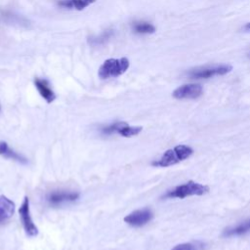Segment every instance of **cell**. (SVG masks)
Listing matches in <instances>:
<instances>
[{"instance_id": "6da1fadb", "label": "cell", "mask_w": 250, "mask_h": 250, "mask_svg": "<svg viewBox=\"0 0 250 250\" xmlns=\"http://www.w3.org/2000/svg\"><path fill=\"white\" fill-rule=\"evenodd\" d=\"M210 188L207 185H203L197 182H194L192 180H189L188 182L179 185L172 189L166 191V193L162 196L163 198H179L184 199L188 196H201L209 192Z\"/></svg>"}, {"instance_id": "7a4b0ae2", "label": "cell", "mask_w": 250, "mask_h": 250, "mask_svg": "<svg viewBox=\"0 0 250 250\" xmlns=\"http://www.w3.org/2000/svg\"><path fill=\"white\" fill-rule=\"evenodd\" d=\"M193 153L192 147L186 145H179L167 149L162 156L151 163L155 167H169L188 159Z\"/></svg>"}, {"instance_id": "3957f363", "label": "cell", "mask_w": 250, "mask_h": 250, "mask_svg": "<svg viewBox=\"0 0 250 250\" xmlns=\"http://www.w3.org/2000/svg\"><path fill=\"white\" fill-rule=\"evenodd\" d=\"M130 66V62L127 58L122 57L119 59H107L105 60L98 70V76L104 80L109 78H115L124 74Z\"/></svg>"}, {"instance_id": "277c9868", "label": "cell", "mask_w": 250, "mask_h": 250, "mask_svg": "<svg viewBox=\"0 0 250 250\" xmlns=\"http://www.w3.org/2000/svg\"><path fill=\"white\" fill-rule=\"evenodd\" d=\"M232 70L230 64H214L201 67H195L188 72V76L190 79H208L218 75L228 74Z\"/></svg>"}, {"instance_id": "5b68a950", "label": "cell", "mask_w": 250, "mask_h": 250, "mask_svg": "<svg viewBox=\"0 0 250 250\" xmlns=\"http://www.w3.org/2000/svg\"><path fill=\"white\" fill-rule=\"evenodd\" d=\"M143 130L142 126H131L125 121H116L101 129V133L105 136L117 134L124 138H131L139 135Z\"/></svg>"}, {"instance_id": "8992f818", "label": "cell", "mask_w": 250, "mask_h": 250, "mask_svg": "<svg viewBox=\"0 0 250 250\" xmlns=\"http://www.w3.org/2000/svg\"><path fill=\"white\" fill-rule=\"evenodd\" d=\"M19 215L26 235L29 237L36 236L38 234V229L32 221L29 209V199L27 196H24L23 198V201L19 209Z\"/></svg>"}, {"instance_id": "52a82bcc", "label": "cell", "mask_w": 250, "mask_h": 250, "mask_svg": "<svg viewBox=\"0 0 250 250\" xmlns=\"http://www.w3.org/2000/svg\"><path fill=\"white\" fill-rule=\"evenodd\" d=\"M80 194L77 191L71 190H52L46 195V201L51 206H60L64 203L73 202L79 198Z\"/></svg>"}, {"instance_id": "ba28073f", "label": "cell", "mask_w": 250, "mask_h": 250, "mask_svg": "<svg viewBox=\"0 0 250 250\" xmlns=\"http://www.w3.org/2000/svg\"><path fill=\"white\" fill-rule=\"evenodd\" d=\"M153 219V213L149 208H143L133 211L124 217V222L131 227L140 228Z\"/></svg>"}, {"instance_id": "9c48e42d", "label": "cell", "mask_w": 250, "mask_h": 250, "mask_svg": "<svg viewBox=\"0 0 250 250\" xmlns=\"http://www.w3.org/2000/svg\"><path fill=\"white\" fill-rule=\"evenodd\" d=\"M203 93V88L200 84L197 83H189L184 84L178 88H176L172 96L177 100H187V99H196L200 97Z\"/></svg>"}, {"instance_id": "30bf717a", "label": "cell", "mask_w": 250, "mask_h": 250, "mask_svg": "<svg viewBox=\"0 0 250 250\" xmlns=\"http://www.w3.org/2000/svg\"><path fill=\"white\" fill-rule=\"evenodd\" d=\"M34 85H35L38 93L40 94V96L48 104H51L52 102H54L56 100V94L54 93V91L50 87V84H49L48 80H46L44 78L36 77L34 79Z\"/></svg>"}, {"instance_id": "8fae6325", "label": "cell", "mask_w": 250, "mask_h": 250, "mask_svg": "<svg viewBox=\"0 0 250 250\" xmlns=\"http://www.w3.org/2000/svg\"><path fill=\"white\" fill-rule=\"evenodd\" d=\"M14 201L5 195H0V225L6 223L15 213Z\"/></svg>"}, {"instance_id": "7c38bea8", "label": "cell", "mask_w": 250, "mask_h": 250, "mask_svg": "<svg viewBox=\"0 0 250 250\" xmlns=\"http://www.w3.org/2000/svg\"><path fill=\"white\" fill-rule=\"evenodd\" d=\"M96 0H60L58 6L67 10H77L82 11L91 4L95 3Z\"/></svg>"}, {"instance_id": "4fadbf2b", "label": "cell", "mask_w": 250, "mask_h": 250, "mask_svg": "<svg viewBox=\"0 0 250 250\" xmlns=\"http://www.w3.org/2000/svg\"><path fill=\"white\" fill-rule=\"evenodd\" d=\"M249 231H250V219L236 225L235 227L229 228V229H225L223 232V235L226 237H230V236H234V235L245 234Z\"/></svg>"}, {"instance_id": "5bb4252c", "label": "cell", "mask_w": 250, "mask_h": 250, "mask_svg": "<svg viewBox=\"0 0 250 250\" xmlns=\"http://www.w3.org/2000/svg\"><path fill=\"white\" fill-rule=\"evenodd\" d=\"M0 155L11 158L13 160H17L19 162H22V163L26 162V159L23 156L20 155L19 153H17L13 149H11L9 147L8 144L4 141H0Z\"/></svg>"}, {"instance_id": "9a60e30c", "label": "cell", "mask_w": 250, "mask_h": 250, "mask_svg": "<svg viewBox=\"0 0 250 250\" xmlns=\"http://www.w3.org/2000/svg\"><path fill=\"white\" fill-rule=\"evenodd\" d=\"M132 28L134 32L139 34H151L155 31V26L147 21H136L133 23Z\"/></svg>"}, {"instance_id": "2e32d148", "label": "cell", "mask_w": 250, "mask_h": 250, "mask_svg": "<svg viewBox=\"0 0 250 250\" xmlns=\"http://www.w3.org/2000/svg\"><path fill=\"white\" fill-rule=\"evenodd\" d=\"M202 243L199 242H186L173 247L171 250H202Z\"/></svg>"}, {"instance_id": "e0dca14e", "label": "cell", "mask_w": 250, "mask_h": 250, "mask_svg": "<svg viewBox=\"0 0 250 250\" xmlns=\"http://www.w3.org/2000/svg\"><path fill=\"white\" fill-rule=\"evenodd\" d=\"M244 28H245L247 31H249V32H250V22L246 23V25L244 26Z\"/></svg>"}, {"instance_id": "ac0fdd59", "label": "cell", "mask_w": 250, "mask_h": 250, "mask_svg": "<svg viewBox=\"0 0 250 250\" xmlns=\"http://www.w3.org/2000/svg\"><path fill=\"white\" fill-rule=\"evenodd\" d=\"M249 58H250V53H249Z\"/></svg>"}]
</instances>
